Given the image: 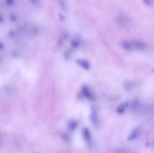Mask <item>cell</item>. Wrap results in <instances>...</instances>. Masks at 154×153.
<instances>
[{
  "label": "cell",
  "instance_id": "cell-6",
  "mask_svg": "<svg viewBox=\"0 0 154 153\" xmlns=\"http://www.w3.org/2000/svg\"><path fill=\"white\" fill-rule=\"evenodd\" d=\"M83 133H84V136L86 140L88 142H89L91 140V135L88 129H87V128L84 129Z\"/></svg>",
  "mask_w": 154,
  "mask_h": 153
},
{
  "label": "cell",
  "instance_id": "cell-2",
  "mask_svg": "<svg viewBox=\"0 0 154 153\" xmlns=\"http://www.w3.org/2000/svg\"><path fill=\"white\" fill-rule=\"evenodd\" d=\"M69 38V33L67 32H63L60 35L58 40V45H62Z\"/></svg>",
  "mask_w": 154,
  "mask_h": 153
},
{
  "label": "cell",
  "instance_id": "cell-4",
  "mask_svg": "<svg viewBox=\"0 0 154 153\" xmlns=\"http://www.w3.org/2000/svg\"><path fill=\"white\" fill-rule=\"evenodd\" d=\"M81 43V40L80 39L77 37L73 39L71 42L72 46L75 48H77L79 47Z\"/></svg>",
  "mask_w": 154,
  "mask_h": 153
},
{
  "label": "cell",
  "instance_id": "cell-7",
  "mask_svg": "<svg viewBox=\"0 0 154 153\" xmlns=\"http://www.w3.org/2000/svg\"><path fill=\"white\" fill-rule=\"evenodd\" d=\"M127 105H128V104L127 102H125V103L122 104L118 108V112L119 113H123L126 107H127Z\"/></svg>",
  "mask_w": 154,
  "mask_h": 153
},
{
  "label": "cell",
  "instance_id": "cell-8",
  "mask_svg": "<svg viewBox=\"0 0 154 153\" xmlns=\"http://www.w3.org/2000/svg\"><path fill=\"white\" fill-rule=\"evenodd\" d=\"M88 88H87V87H84L83 88V92H84V94L86 97H87V98H90L91 97V95L90 91Z\"/></svg>",
  "mask_w": 154,
  "mask_h": 153
},
{
  "label": "cell",
  "instance_id": "cell-9",
  "mask_svg": "<svg viewBox=\"0 0 154 153\" xmlns=\"http://www.w3.org/2000/svg\"><path fill=\"white\" fill-rule=\"evenodd\" d=\"M76 127V123L75 122H71L69 124V128H70L71 129L74 130V128H75Z\"/></svg>",
  "mask_w": 154,
  "mask_h": 153
},
{
  "label": "cell",
  "instance_id": "cell-3",
  "mask_svg": "<svg viewBox=\"0 0 154 153\" xmlns=\"http://www.w3.org/2000/svg\"><path fill=\"white\" fill-rule=\"evenodd\" d=\"M56 2L62 10L65 11H67L68 9V5L66 0H56Z\"/></svg>",
  "mask_w": 154,
  "mask_h": 153
},
{
  "label": "cell",
  "instance_id": "cell-5",
  "mask_svg": "<svg viewBox=\"0 0 154 153\" xmlns=\"http://www.w3.org/2000/svg\"><path fill=\"white\" fill-rule=\"evenodd\" d=\"M91 120L92 121L93 124L95 125V126H97L98 123V117H97V115L96 114L95 110H92V114L91 115Z\"/></svg>",
  "mask_w": 154,
  "mask_h": 153
},
{
  "label": "cell",
  "instance_id": "cell-1",
  "mask_svg": "<svg viewBox=\"0 0 154 153\" xmlns=\"http://www.w3.org/2000/svg\"><path fill=\"white\" fill-rule=\"evenodd\" d=\"M77 62L80 67L85 69L88 70L90 68V64L89 62L84 59H79L77 60Z\"/></svg>",
  "mask_w": 154,
  "mask_h": 153
}]
</instances>
